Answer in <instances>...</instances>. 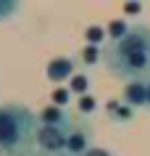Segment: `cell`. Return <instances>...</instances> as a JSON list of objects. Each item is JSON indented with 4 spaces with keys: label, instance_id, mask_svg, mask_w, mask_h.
I'll return each mask as SVG.
<instances>
[{
    "label": "cell",
    "instance_id": "1",
    "mask_svg": "<svg viewBox=\"0 0 150 156\" xmlns=\"http://www.w3.org/2000/svg\"><path fill=\"white\" fill-rule=\"evenodd\" d=\"M103 66L118 80H150V27L132 24L129 34L103 48Z\"/></svg>",
    "mask_w": 150,
    "mask_h": 156
},
{
    "label": "cell",
    "instance_id": "2",
    "mask_svg": "<svg viewBox=\"0 0 150 156\" xmlns=\"http://www.w3.org/2000/svg\"><path fill=\"white\" fill-rule=\"evenodd\" d=\"M37 114L24 103H0V156H18L34 151Z\"/></svg>",
    "mask_w": 150,
    "mask_h": 156
},
{
    "label": "cell",
    "instance_id": "3",
    "mask_svg": "<svg viewBox=\"0 0 150 156\" xmlns=\"http://www.w3.org/2000/svg\"><path fill=\"white\" fill-rule=\"evenodd\" d=\"M71 127H48L40 124L37 127V138H34V151L40 156H66V143Z\"/></svg>",
    "mask_w": 150,
    "mask_h": 156
},
{
    "label": "cell",
    "instance_id": "4",
    "mask_svg": "<svg viewBox=\"0 0 150 156\" xmlns=\"http://www.w3.org/2000/svg\"><path fill=\"white\" fill-rule=\"evenodd\" d=\"M92 148V130L84 122H74L71 132H68V143H66V156H84Z\"/></svg>",
    "mask_w": 150,
    "mask_h": 156
},
{
    "label": "cell",
    "instance_id": "5",
    "mask_svg": "<svg viewBox=\"0 0 150 156\" xmlns=\"http://www.w3.org/2000/svg\"><path fill=\"white\" fill-rule=\"evenodd\" d=\"M76 61H79V58H71V56L50 58L48 66H45V74H48V80H50L53 85H58V87H61V82H68V80L76 74Z\"/></svg>",
    "mask_w": 150,
    "mask_h": 156
},
{
    "label": "cell",
    "instance_id": "6",
    "mask_svg": "<svg viewBox=\"0 0 150 156\" xmlns=\"http://www.w3.org/2000/svg\"><path fill=\"white\" fill-rule=\"evenodd\" d=\"M121 101L126 106L137 108H148L150 101V80H132V82L124 85V93H121Z\"/></svg>",
    "mask_w": 150,
    "mask_h": 156
},
{
    "label": "cell",
    "instance_id": "7",
    "mask_svg": "<svg viewBox=\"0 0 150 156\" xmlns=\"http://www.w3.org/2000/svg\"><path fill=\"white\" fill-rule=\"evenodd\" d=\"M37 122L40 124H48V127H71L74 124V119H71V114H68V108L63 106H45L37 114Z\"/></svg>",
    "mask_w": 150,
    "mask_h": 156
},
{
    "label": "cell",
    "instance_id": "8",
    "mask_svg": "<svg viewBox=\"0 0 150 156\" xmlns=\"http://www.w3.org/2000/svg\"><path fill=\"white\" fill-rule=\"evenodd\" d=\"M105 114H108L111 122L126 124V122H132V119H134V108H132V106H126L124 101L113 98V101H108V103H105Z\"/></svg>",
    "mask_w": 150,
    "mask_h": 156
},
{
    "label": "cell",
    "instance_id": "9",
    "mask_svg": "<svg viewBox=\"0 0 150 156\" xmlns=\"http://www.w3.org/2000/svg\"><path fill=\"white\" fill-rule=\"evenodd\" d=\"M84 40H87V45H95V48H105L108 45V29L100 24H92L84 29Z\"/></svg>",
    "mask_w": 150,
    "mask_h": 156
},
{
    "label": "cell",
    "instance_id": "10",
    "mask_svg": "<svg viewBox=\"0 0 150 156\" xmlns=\"http://www.w3.org/2000/svg\"><path fill=\"white\" fill-rule=\"evenodd\" d=\"M79 64L82 66H98L103 64V48H95V45H84L82 50H79Z\"/></svg>",
    "mask_w": 150,
    "mask_h": 156
},
{
    "label": "cell",
    "instance_id": "11",
    "mask_svg": "<svg viewBox=\"0 0 150 156\" xmlns=\"http://www.w3.org/2000/svg\"><path fill=\"white\" fill-rule=\"evenodd\" d=\"M68 90H71V95H76V98H82V95H90V77L84 72H76L71 80H68Z\"/></svg>",
    "mask_w": 150,
    "mask_h": 156
},
{
    "label": "cell",
    "instance_id": "12",
    "mask_svg": "<svg viewBox=\"0 0 150 156\" xmlns=\"http://www.w3.org/2000/svg\"><path fill=\"white\" fill-rule=\"evenodd\" d=\"M105 29H108V42H116V40H121V37H126V34H129L132 24H129L126 19H113Z\"/></svg>",
    "mask_w": 150,
    "mask_h": 156
},
{
    "label": "cell",
    "instance_id": "13",
    "mask_svg": "<svg viewBox=\"0 0 150 156\" xmlns=\"http://www.w3.org/2000/svg\"><path fill=\"white\" fill-rule=\"evenodd\" d=\"M68 101H71V90H68V87H63V85L50 93V103H53V106H63V108H66Z\"/></svg>",
    "mask_w": 150,
    "mask_h": 156
},
{
    "label": "cell",
    "instance_id": "14",
    "mask_svg": "<svg viewBox=\"0 0 150 156\" xmlns=\"http://www.w3.org/2000/svg\"><path fill=\"white\" fill-rule=\"evenodd\" d=\"M76 108H79V114H82V116H90V114H95L98 101L92 98V95H82V98H76Z\"/></svg>",
    "mask_w": 150,
    "mask_h": 156
},
{
    "label": "cell",
    "instance_id": "15",
    "mask_svg": "<svg viewBox=\"0 0 150 156\" xmlns=\"http://www.w3.org/2000/svg\"><path fill=\"white\" fill-rule=\"evenodd\" d=\"M16 11H18V3H13V0H0V21H8Z\"/></svg>",
    "mask_w": 150,
    "mask_h": 156
},
{
    "label": "cell",
    "instance_id": "16",
    "mask_svg": "<svg viewBox=\"0 0 150 156\" xmlns=\"http://www.w3.org/2000/svg\"><path fill=\"white\" fill-rule=\"evenodd\" d=\"M84 156H113V154H111L108 148H100V146H92V148H90V151H87V154H84Z\"/></svg>",
    "mask_w": 150,
    "mask_h": 156
},
{
    "label": "cell",
    "instance_id": "17",
    "mask_svg": "<svg viewBox=\"0 0 150 156\" xmlns=\"http://www.w3.org/2000/svg\"><path fill=\"white\" fill-rule=\"evenodd\" d=\"M142 5H137V3H132V5H126V13H140Z\"/></svg>",
    "mask_w": 150,
    "mask_h": 156
},
{
    "label": "cell",
    "instance_id": "18",
    "mask_svg": "<svg viewBox=\"0 0 150 156\" xmlns=\"http://www.w3.org/2000/svg\"><path fill=\"white\" fill-rule=\"evenodd\" d=\"M18 156H40L37 151H26V154H18Z\"/></svg>",
    "mask_w": 150,
    "mask_h": 156
},
{
    "label": "cell",
    "instance_id": "19",
    "mask_svg": "<svg viewBox=\"0 0 150 156\" xmlns=\"http://www.w3.org/2000/svg\"><path fill=\"white\" fill-rule=\"evenodd\" d=\"M148 111H150V101H148Z\"/></svg>",
    "mask_w": 150,
    "mask_h": 156
}]
</instances>
